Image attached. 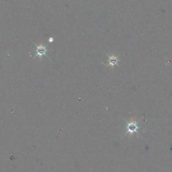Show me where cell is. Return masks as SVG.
Segmentation results:
<instances>
[{
    "instance_id": "2",
    "label": "cell",
    "mask_w": 172,
    "mask_h": 172,
    "mask_svg": "<svg viewBox=\"0 0 172 172\" xmlns=\"http://www.w3.org/2000/svg\"><path fill=\"white\" fill-rule=\"evenodd\" d=\"M35 45L36 47V49L35 50V52H36V53L33 59H35L37 56H39V57L41 59L43 56H46L48 57V56L46 54V52L48 51V50L46 49V47L48 46V44H47L46 45H45V46L43 45L42 44H40V45H37L36 44H35Z\"/></svg>"
},
{
    "instance_id": "3",
    "label": "cell",
    "mask_w": 172,
    "mask_h": 172,
    "mask_svg": "<svg viewBox=\"0 0 172 172\" xmlns=\"http://www.w3.org/2000/svg\"><path fill=\"white\" fill-rule=\"evenodd\" d=\"M107 55L109 57V59H108V62H109V64L108 66H107V67H108L109 66H111L112 67H113L114 66H118V57L119 56H115L114 55H112V56H109L108 54Z\"/></svg>"
},
{
    "instance_id": "4",
    "label": "cell",
    "mask_w": 172,
    "mask_h": 172,
    "mask_svg": "<svg viewBox=\"0 0 172 172\" xmlns=\"http://www.w3.org/2000/svg\"><path fill=\"white\" fill-rule=\"evenodd\" d=\"M53 38L51 37L49 39V42H53Z\"/></svg>"
},
{
    "instance_id": "1",
    "label": "cell",
    "mask_w": 172,
    "mask_h": 172,
    "mask_svg": "<svg viewBox=\"0 0 172 172\" xmlns=\"http://www.w3.org/2000/svg\"><path fill=\"white\" fill-rule=\"evenodd\" d=\"M125 121L126 122V123L127 124V131L126 132V133L130 132L131 134H132L133 133L136 132H138V122H136L133 119H131V121L130 122L126 121V120L123 118Z\"/></svg>"
}]
</instances>
